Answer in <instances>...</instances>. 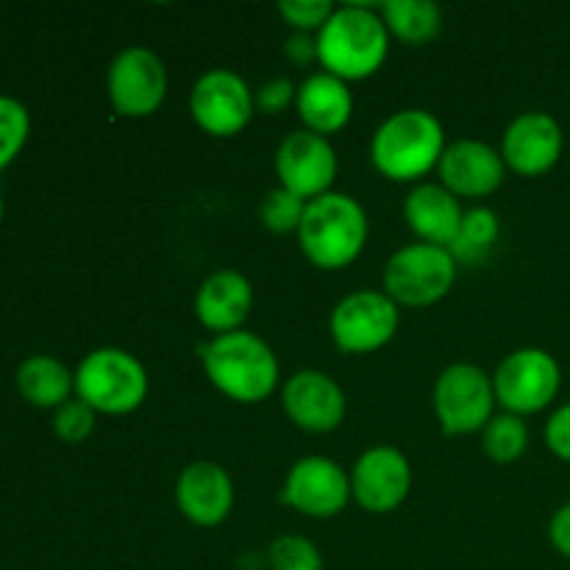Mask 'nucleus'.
Masks as SVG:
<instances>
[{"label":"nucleus","instance_id":"1","mask_svg":"<svg viewBox=\"0 0 570 570\" xmlns=\"http://www.w3.org/2000/svg\"><path fill=\"white\" fill-rule=\"evenodd\" d=\"M212 387L239 404H259L276 390L278 360L271 345L254 332L215 334L198 348Z\"/></svg>","mask_w":570,"mask_h":570},{"label":"nucleus","instance_id":"2","mask_svg":"<svg viewBox=\"0 0 570 570\" xmlns=\"http://www.w3.org/2000/svg\"><path fill=\"white\" fill-rule=\"evenodd\" d=\"M315 42L323 72H332L343 81H362L387 59L390 31L371 6L348 3L334 9L326 26L317 31Z\"/></svg>","mask_w":570,"mask_h":570},{"label":"nucleus","instance_id":"3","mask_svg":"<svg viewBox=\"0 0 570 570\" xmlns=\"http://www.w3.org/2000/svg\"><path fill=\"white\" fill-rule=\"evenodd\" d=\"M445 148V128L432 111L404 109L376 128L371 159L390 181H417L440 165Z\"/></svg>","mask_w":570,"mask_h":570},{"label":"nucleus","instance_id":"4","mask_svg":"<svg viewBox=\"0 0 570 570\" xmlns=\"http://www.w3.org/2000/svg\"><path fill=\"white\" fill-rule=\"evenodd\" d=\"M367 243V215L356 198L326 193L309 200L298 228V245L321 271H343Z\"/></svg>","mask_w":570,"mask_h":570},{"label":"nucleus","instance_id":"5","mask_svg":"<svg viewBox=\"0 0 570 570\" xmlns=\"http://www.w3.org/2000/svg\"><path fill=\"white\" fill-rule=\"evenodd\" d=\"M76 395L104 415H128L148 395L142 362L122 348H95L76 371Z\"/></svg>","mask_w":570,"mask_h":570},{"label":"nucleus","instance_id":"6","mask_svg":"<svg viewBox=\"0 0 570 570\" xmlns=\"http://www.w3.org/2000/svg\"><path fill=\"white\" fill-rule=\"evenodd\" d=\"M454 282L456 259L443 245H404L384 265V293L404 306L438 304L451 293Z\"/></svg>","mask_w":570,"mask_h":570},{"label":"nucleus","instance_id":"7","mask_svg":"<svg viewBox=\"0 0 570 570\" xmlns=\"http://www.w3.org/2000/svg\"><path fill=\"white\" fill-rule=\"evenodd\" d=\"M432 404L445 434L484 432V426L493 421V379L482 367L456 362L445 367L434 382Z\"/></svg>","mask_w":570,"mask_h":570},{"label":"nucleus","instance_id":"8","mask_svg":"<svg viewBox=\"0 0 570 570\" xmlns=\"http://www.w3.org/2000/svg\"><path fill=\"white\" fill-rule=\"evenodd\" d=\"M562 384L560 362L546 348H518L504 356L493 376L495 401L512 415H532L557 399Z\"/></svg>","mask_w":570,"mask_h":570},{"label":"nucleus","instance_id":"9","mask_svg":"<svg viewBox=\"0 0 570 570\" xmlns=\"http://www.w3.org/2000/svg\"><path fill=\"white\" fill-rule=\"evenodd\" d=\"M399 304L387 293L356 289L345 295L332 312V340L343 354H373L399 332Z\"/></svg>","mask_w":570,"mask_h":570},{"label":"nucleus","instance_id":"10","mask_svg":"<svg viewBox=\"0 0 570 570\" xmlns=\"http://www.w3.org/2000/svg\"><path fill=\"white\" fill-rule=\"evenodd\" d=\"M254 92L239 72L217 67L204 72L189 92V115L212 137H234L254 117Z\"/></svg>","mask_w":570,"mask_h":570},{"label":"nucleus","instance_id":"11","mask_svg":"<svg viewBox=\"0 0 570 570\" xmlns=\"http://www.w3.org/2000/svg\"><path fill=\"white\" fill-rule=\"evenodd\" d=\"M109 100L117 115L148 117L167 95V70L154 50L142 45L120 50L109 67Z\"/></svg>","mask_w":570,"mask_h":570},{"label":"nucleus","instance_id":"12","mask_svg":"<svg viewBox=\"0 0 570 570\" xmlns=\"http://www.w3.org/2000/svg\"><path fill=\"white\" fill-rule=\"evenodd\" d=\"M276 176L284 189L304 200H315L332 193L337 178V154L328 137L315 131H293L276 150Z\"/></svg>","mask_w":570,"mask_h":570},{"label":"nucleus","instance_id":"13","mask_svg":"<svg viewBox=\"0 0 570 570\" xmlns=\"http://www.w3.org/2000/svg\"><path fill=\"white\" fill-rule=\"evenodd\" d=\"M351 476L328 456H304L284 482L282 499L309 518H334L348 507Z\"/></svg>","mask_w":570,"mask_h":570},{"label":"nucleus","instance_id":"14","mask_svg":"<svg viewBox=\"0 0 570 570\" xmlns=\"http://www.w3.org/2000/svg\"><path fill=\"white\" fill-rule=\"evenodd\" d=\"M412 490L410 460L393 445H373L356 460L351 473V493L367 512L399 510Z\"/></svg>","mask_w":570,"mask_h":570},{"label":"nucleus","instance_id":"15","mask_svg":"<svg viewBox=\"0 0 570 570\" xmlns=\"http://www.w3.org/2000/svg\"><path fill=\"white\" fill-rule=\"evenodd\" d=\"M566 148L562 126L549 111H523L507 126L501 139V159L518 176H543L560 161Z\"/></svg>","mask_w":570,"mask_h":570},{"label":"nucleus","instance_id":"16","mask_svg":"<svg viewBox=\"0 0 570 570\" xmlns=\"http://www.w3.org/2000/svg\"><path fill=\"white\" fill-rule=\"evenodd\" d=\"M282 404L289 421L312 434L334 432L348 412L343 387L323 371L293 373L284 384Z\"/></svg>","mask_w":570,"mask_h":570},{"label":"nucleus","instance_id":"17","mask_svg":"<svg viewBox=\"0 0 570 570\" xmlns=\"http://www.w3.org/2000/svg\"><path fill=\"white\" fill-rule=\"evenodd\" d=\"M440 184L456 198H484L495 193L507 176L501 150L479 139H460L445 148L438 165Z\"/></svg>","mask_w":570,"mask_h":570},{"label":"nucleus","instance_id":"18","mask_svg":"<svg viewBox=\"0 0 570 570\" xmlns=\"http://www.w3.org/2000/svg\"><path fill=\"white\" fill-rule=\"evenodd\" d=\"M176 504L195 527H217L234 507V484L226 468L217 462H189L176 482Z\"/></svg>","mask_w":570,"mask_h":570},{"label":"nucleus","instance_id":"19","mask_svg":"<svg viewBox=\"0 0 570 570\" xmlns=\"http://www.w3.org/2000/svg\"><path fill=\"white\" fill-rule=\"evenodd\" d=\"M254 306V287L239 271H217L195 295V317L215 334L239 332Z\"/></svg>","mask_w":570,"mask_h":570},{"label":"nucleus","instance_id":"20","mask_svg":"<svg viewBox=\"0 0 570 570\" xmlns=\"http://www.w3.org/2000/svg\"><path fill=\"white\" fill-rule=\"evenodd\" d=\"M295 106H298V117L304 120L306 131L328 137L348 126L354 115V95H351L348 81L321 70L304 78L295 95Z\"/></svg>","mask_w":570,"mask_h":570},{"label":"nucleus","instance_id":"21","mask_svg":"<svg viewBox=\"0 0 570 570\" xmlns=\"http://www.w3.org/2000/svg\"><path fill=\"white\" fill-rule=\"evenodd\" d=\"M404 217L417 243L449 248L460 232L465 212H462L460 198L451 195L443 184H417L404 200Z\"/></svg>","mask_w":570,"mask_h":570},{"label":"nucleus","instance_id":"22","mask_svg":"<svg viewBox=\"0 0 570 570\" xmlns=\"http://www.w3.org/2000/svg\"><path fill=\"white\" fill-rule=\"evenodd\" d=\"M17 390L31 406L59 410L61 404L70 401V393L76 390V373H70V367L56 356H28L17 367Z\"/></svg>","mask_w":570,"mask_h":570},{"label":"nucleus","instance_id":"23","mask_svg":"<svg viewBox=\"0 0 570 570\" xmlns=\"http://www.w3.org/2000/svg\"><path fill=\"white\" fill-rule=\"evenodd\" d=\"M382 20L406 45L432 42L443 26V14L432 0H390L382 6Z\"/></svg>","mask_w":570,"mask_h":570},{"label":"nucleus","instance_id":"24","mask_svg":"<svg viewBox=\"0 0 570 570\" xmlns=\"http://www.w3.org/2000/svg\"><path fill=\"white\" fill-rule=\"evenodd\" d=\"M501 237V220L493 209H468L465 217L460 223V232H456L454 243L449 245L451 256L456 262H465V265H479V262L488 259L493 254V248L499 245Z\"/></svg>","mask_w":570,"mask_h":570},{"label":"nucleus","instance_id":"25","mask_svg":"<svg viewBox=\"0 0 570 570\" xmlns=\"http://www.w3.org/2000/svg\"><path fill=\"white\" fill-rule=\"evenodd\" d=\"M527 445H529V429L521 415L504 412V415L493 417V421L484 426L482 449L493 462H515L518 456H523Z\"/></svg>","mask_w":570,"mask_h":570},{"label":"nucleus","instance_id":"26","mask_svg":"<svg viewBox=\"0 0 570 570\" xmlns=\"http://www.w3.org/2000/svg\"><path fill=\"white\" fill-rule=\"evenodd\" d=\"M31 134V115L17 98L0 95V170L11 165L26 148Z\"/></svg>","mask_w":570,"mask_h":570},{"label":"nucleus","instance_id":"27","mask_svg":"<svg viewBox=\"0 0 570 570\" xmlns=\"http://www.w3.org/2000/svg\"><path fill=\"white\" fill-rule=\"evenodd\" d=\"M309 200L298 198L289 189L276 187L273 193L265 195L259 206V217L265 223V228H271L273 234H298L301 220H304V212Z\"/></svg>","mask_w":570,"mask_h":570},{"label":"nucleus","instance_id":"28","mask_svg":"<svg viewBox=\"0 0 570 570\" xmlns=\"http://www.w3.org/2000/svg\"><path fill=\"white\" fill-rule=\"evenodd\" d=\"M273 570H323V554L304 534H282L267 549Z\"/></svg>","mask_w":570,"mask_h":570},{"label":"nucleus","instance_id":"29","mask_svg":"<svg viewBox=\"0 0 570 570\" xmlns=\"http://www.w3.org/2000/svg\"><path fill=\"white\" fill-rule=\"evenodd\" d=\"M95 415H98V412H95L92 406L83 404L81 399L67 401V404H61L53 415L56 438L72 445L83 443V440L95 432Z\"/></svg>","mask_w":570,"mask_h":570},{"label":"nucleus","instance_id":"30","mask_svg":"<svg viewBox=\"0 0 570 570\" xmlns=\"http://www.w3.org/2000/svg\"><path fill=\"white\" fill-rule=\"evenodd\" d=\"M278 14L298 33H312L326 26L328 17L334 14V6L328 0H282Z\"/></svg>","mask_w":570,"mask_h":570},{"label":"nucleus","instance_id":"31","mask_svg":"<svg viewBox=\"0 0 570 570\" xmlns=\"http://www.w3.org/2000/svg\"><path fill=\"white\" fill-rule=\"evenodd\" d=\"M295 95H298V87L289 78H271L254 92V104L265 115H278V111L293 104Z\"/></svg>","mask_w":570,"mask_h":570},{"label":"nucleus","instance_id":"32","mask_svg":"<svg viewBox=\"0 0 570 570\" xmlns=\"http://www.w3.org/2000/svg\"><path fill=\"white\" fill-rule=\"evenodd\" d=\"M546 445L551 449V454L570 462V401L562 404L546 423Z\"/></svg>","mask_w":570,"mask_h":570},{"label":"nucleus","instance_id":"33","mask_svg":"<svg viewBox=\"0 0 570 570\" xmlns=\"http://www.w3.org/2000/svg\"><path fill=\"white\" fill-rule=\"evenodd\" d=\"M549 540L566 560H570V501L551 515Z\"/></svg>","mask_w":570,"mask_h":570},{"label":"nucleus","instance_id":"34","mask_svg":"<svg viewBox=\"0 0 570 570\" xmlns=\"http://www.w3.org/2000/svg\"><path fill=\"white\" fill-rule=\"evenodd\" d=\"M284 53H287V59H293L295 65H306V61L317 59V42L309 33L295 31L293 37L287 39V45H284Z\"/></svg>","mask_w":570,"mask_h":570},{"label":"nucleus","instance_id":"35","mask_svg":"<svg viewBox=\"0 0 570 570\" xmlns=\"http://www.w3.org/2000/svg\"><path fill=\"white\" fill-rule=\"evenodd\" d=\"M0 220H3V195H0Z\"/></svg>","mask_w":570,"mask_h":570}]
</instances>
